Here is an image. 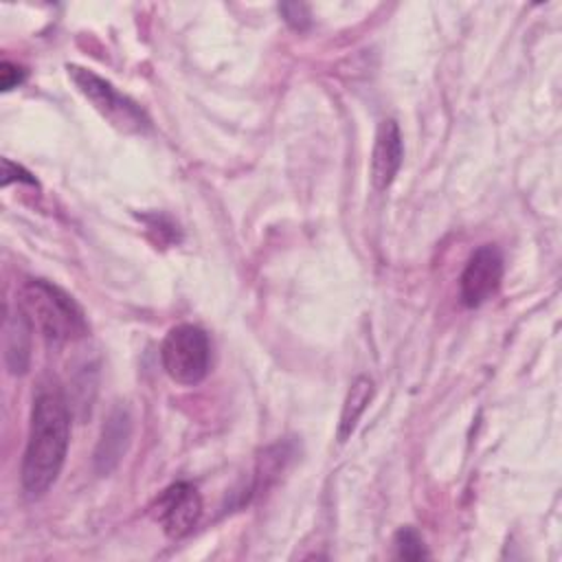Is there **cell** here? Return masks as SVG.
<instances>
[{
    "instance_id": "1",
    "label": "cell",
    "mask_w": 562,
    "mask_h": 562,
    "mask_svg": "<svg viewBox=\"0 0 562 562\" xmlns=\"http://www.w3.org/2000/svg\"><path fill=\"white\" fill-rule=\"evenodd\" d=\"M70 443V411L64 395L42 389L31 408V426L22 459V490L40 498L57 481Z\"/></svg>"
},
{
    "instance_id": "2",
    "label": "cell",
    "mask_w": 562,
    "mask_h": 562,
    "mask_svg": "<svg viewBox=\"0 0 562 562\" xmlns=\"http://www.w3.org/2000/svg\"><path fill=\"white\" fill-rule=\"evenodd\" d=\"M18 307L48 340L68 342L88 334V321L79 303L46 279H29L20 285Z\"/></svg>"
},
{
    "instance_id": "3",
    "label": "cell",
    "mask_w": 562,
    "mask_h": 562,
    "mask_svg": "<svg viewBox=\"0 0 562 562\" xmlns=\"http://www.w3.org/2000/svg\"><path fill=\"white\" fill-rule=\"evenodd\" d=\"M160 362L165 373L184 386L202 382L211 369L209 334L191 323L176 325L160 345Z\"/></svg>"
},
{
    "instance_id": "4",
    "label": "cell",
    "mask_w": 562,
    "mask_h": 562,
    "mask_svg": "<svg viewBox=\"0 0 562 562\" xmlns=\"http://www.w3.org/2000/svg\"><path fill=\"white\" fill-rule=\"evenodd\" d=\"M68 77L77 90L119 130L123 132H147L151 127L145 110L127 94L116 90L108 79L99 77L90 68L68 66Z\"/></svg>"
},
{
    "instance_id": "5",
    "label": "cell",
    "mask_w": 562,
    "mask_h": 562,
    "mask_svg": "<svg viewBox=\"0 0 562 562\" xmlns=\"http://www.w3.org/2000/svg\"><path fill=\"white\" fill-rule=\"evenodd\" d=\"M503 255L494 244L479 246L468 259L461 279L459 292L465 307H479L492 299L503 281Z\"/></svg>"
},
{
    "instance_id": "6",
    "label": "cell",
    "mask_w": 562,
    "mask_h": 562,
    "mask_svg": "<svg viewBox=\"0 0 562 562\" xmlns=\"http://www.w3.org/2000/svg\"><path fill=\"white\" fill-rule=\"evenodd\" d=\"M154 516L169 538L187 536L202 516V498L195 485L178 481L160 492L154 503Z\"/></svg>"
},
{
    "instance_id": "7",
    "label": "cell",
    "mask_w": 562,
    "mask_h": 562,
    "mask_svg": "<svg viewBox=\"0 0 562 562\" xmlns=\"http://www.w3.org/2000/svg\"><path fill=\"white\" fill-rule=\"evenodd\" d=\"M404 158V143L400 127L393 119H384L375 130L371 151V184L375 191H384L393 184Z\"/></svg>"
},
{
    "instance_id": "8",
    "label": "cell",
    "mask_w": 562,
    "mask_h": 562,
    "mask_svg": "<svg viewBox=\"0 0 562 562\" xmlns=\"http://www.w3.org/2000/svg\"><path fill=\"white\" fill-rule=\"evenodd\" d=\"M2 331H4V336H2V340H4V364L13 375H20L29 369L33 325L22 314V310L18 307L15 314L7 312Z\"/></svg>"
},
{
    "instance_id": "9",
    "label": "cell",
    "mask_w": 562,
    "mask_h": 562,
    "mask_svg": "<svg viewBox=\"0 0 562 562\" xmlns=\"http://www.w3.org/2000/svg\"><path fill=\"white\" fill-rule=\"evenodd\" d=\"M130 443V415L123 408L112 411V415L108 417L103 430H101V439L94 452V463L97 470L101 474H108L125 454V448Z\"/></svg>"
},
{
    "instance_id": "10",
    "label": "cell",
    "mask_w": 562,
    "mask_h": 562,
    "mask_svg": "<svg viewBox=\"0 0 562 562\" xmlns=\"http://www.w3.org/2000/svg\"><path fill=\"white\" fill-rule=\"evenodd\" d=\"M371 397H373V380L367 378V375H358L351 382V386L345 395V402H342L338 430H336V437H338L340 443L351 437V432L356 430V426H358L362 413L367 411Z\"/></svg>"
},
{
    "instance_id": "11",
    "label": "cell",
    "mask_w": 562,
    "mask_h": 562,
    "mask_svg": "<svg viewBox=\"0 0 562 562\" xmlns=\"http://www.w3.org/2000/svg\"><path fill=\"white\" fill-rule=\"evenodd\" d=\"M395 555L397 558H404V560H422V558H428V551H426V544L422 540V536L413 529V527H402L397 533H395Z\"/></svg>"
},
{
    "instance_id": "12",
    "label": "cell",
    "mask_w": 562,
    "mask_h": 562,
    "mask_svg": "<svg viewBox=\"0 0 562 562\" xmlns=\"http://www.w3.org/2000/svg\"><path fill=\"white\" fill-rule=\"evenodd\" d=\"M279 11L283 13L285 22L292 24L294 29H305L310 22V9L303 2H285L279 7Z\"/></svg>"
},
{
    "instance_id": "13",
    "label": "cell",
    "mask_w": 562,
    "mask_h": 562,
    "mask_svg": "<svg viewBox=\"0 0 562 562\" xmlns=\"http://www.w3.org/2000/svg\"><path fill=\"white\" fill-rule=\"evenodd\" d=\"M24 77H26V72L18 64H11V61L0 64V88L4 92L20 86L24 81Z\"/></svg>"
},
{
    "instance_id": "14",
    "label": "cell",
    "mask_w": 562,
    "mask_h": 562,
    "mask_svg": "<svg viewBox=\"0 0 562 562\" xmlns=\"http://www.w3.org/2000/svg\"><path fill=\"white\" fill-rule=\"evenodd\" d=\"M13 180L35 184V178H33L26 169H22L20 165H15V162H11L9 158H4V160H2V187H7V184L13 182Z\"/></svg>"
}]
</instances>
